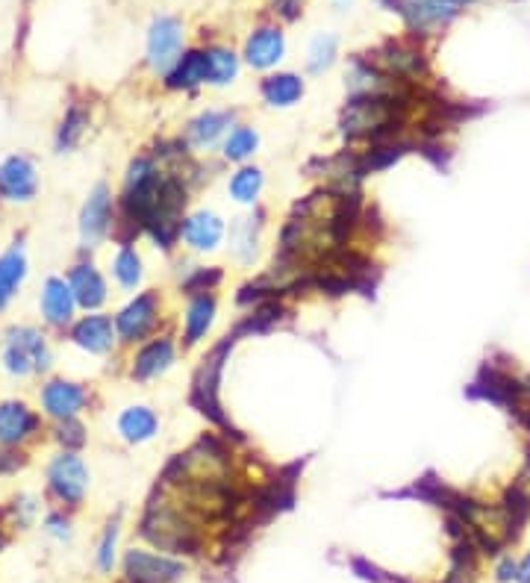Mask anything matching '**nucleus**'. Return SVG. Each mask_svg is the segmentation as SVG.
<instances>
[{
	"label": "nucleus",
	"instance_id": "aec40b11",
	"mask_svg": "<svg viewBox=\"0 0 530 583\" xmlns=\"http://www.w3.org/2000/svg\"><path fill=\"white\" fill-rule=\"evenodd\" d=\"M260 92H263V101L268 106H295L304 98V80L292 71H283V74H271L260 83Z\"/></svg>",
	"mask_w": 530,
	"mask_h": 583
},
{
	"label": "nucleus",
	"instance_id": "1a4fd4ad",
	"mask_svg": "<svg viewBox=\"0 0 530 583\" xmlns=\"http://www.w3.org/2000/svg\"><path fill=\"white\" fill-rule=\"evenodd\" d=\"M109 221H112V195L104 183H98L86 201V207L80 212V236L83 242L92 248L109 233Z\"/></svg>",
	"mask_w": 530,
	"mask_h": 583
},
{
	"label": "nucleus",
	"instance_id": "9b49d317",
	"mask_svg": "<svg viewBox=\"0 0 530 583\" xmlns=\"http://www.w3.org/2000/svg\"><path fill=\"white\" fill-rule=\"evenodd\" d=\"M86 404V389L71 380H51L42 389V407L56 419H74Z\"/></svg>",
	"mask_w": 530,
	"mask_h": 583
},
{
	"label": "nucleus",
	"instance_id": "a211bd4d",
	"mask_svg": "<svg viewBox=\"0 0 530 583\" xmlns=\"http://www.w3.org/2000/svg\"><path fill=\"white\" fill-rule=\"evenodd\" d=\"M212 321H215V298L207 292L195 295L186 307V316H183V342H186V348L198 345L210 333Z\"/></svg>",
	"mask_w": 530,
	"mask_h": 583
},
{
	"label": "nucleus",
	"instance_id": "c756f323",
	"mask_svg": "<svg viewBox=\"0 0 530 583\" xmlns=\"http://www.w3.org/2000/svg\"><path fill=\"white\" fill-rule=\"evenodd\" d=\"M56 439H59L65 448H83V445H86V430H83V424L74 422V419H59Z\"/></svg>",
	"mask_w": 530,
	"mask_h": 583
},
{
	"label": "nucleus",
	"instance_id": "72a5a7b5",
	"mask_svg": "<svg viewBox=\"0 0 530 583\" xmlns=\"http://www.w3.org/2000/svg\"><path fill=\"white\" fill-rule=\"evenodd\" d=\"M48 533L56 536V539H68V533H71V530H68V519H62V516H56V513L48 516Z\"/></svg>",
	"mask_w": 530,
	"mask_h": 583
},
{
	"label": "nucleus",
	"instance_id": "c85d7f7f",
	"mask_svg": "<svg viewBox=\"0 0 530 583\" xmlns=\"http://www.w3.org/2000/svg\"><path fill=\"white\" fill-rule=\"evenodd\" d=\"M336 48H339L336 36H330V33H321V36H316V39H313V45H310L307 68H310L313 74L327 71V68L333 65V59H336Z\"/></svg>",
	"mask_w": 530,
	"mask_h": 583
},
{
	"label": "nucleus",
	"instance_id": "5701e85b",
	"mask_svg": "<svg viewBox=\"0 0 530 583\" xmlns=\"http://www.w3.org/2000/svg\"><path fill=\"white\" fill-rule=\"evenodd\" d=\"M27 274V260H24V251L21 245H12L3 257H0V310L9 304V298L15 295L18 283L24 280Z\"/></svg>",
	"mask_w": 530,
	"mask_h": 583
},
{
	"label": "nucleus",
	"instance_id": "a878e982",
	"mask_svg": "<svg viewBox=\"0 0 530 583\" xmlns=\"http://www.w3.org/2000/svg\"><path fill=\"white\" fill-rule=\"evenodd\" d=\"M257 148H260V136L254 127H236L224 139V157L230 162H245L248 157H254Z\"/></svg>",
	"mask_w": 530,
	"mask_h": 583
},
{
	"label": "nucleus",
	"instance_id": "2f4dec72",
	"mask_svg": "<svg viewBox=\"0 0 530 583\" xmlns=\"http://www.w3.org/2000/svg\"><path fill=\"white\" fill-rule=\"evenodd\" d=\"M519 575V563L513 557H501L498 566H495V581L498 583H513Z\"/></svg>",
	"mask_w": 530,
	"mask_h": 583
},
{
	"label": "nucleus",
	"instance_id": "393cba45",
	"mask_svg": "<svg viewBox=\"0 0 530 583\" xmlns=\"http://www.w3.org/2000/svg\"><path fill=\"white\" fill-rule=\"evenodd\" d=\"M263 192V171L260 168H239L230 177V198L239 204H254Z\"/></svg>",
	"mask_w": 530,
	"mask_h": 583
},
{
	"label": "nucleus",
	"instance_id": "7c9ffc66",
	"mask_svg": "<svg viewBox=\"0 0 530 583\" xmlns=\"http://www.w3.org/2000/svg\"><path fill=\"white\" fill-rule=\"evenodd\" d=\"M115 539H118V522H109L106 525L104 539H101V548H98V566L101 572L112 569V560H115Z\"/></svg>",
	"mask_w": 530,
	"mask_h": 583
},
{
	"label": "nucleus",
	"instance_id": "58836bf2",
	"mask_svg": "<svg viewBox=\"0 0 530 583\" xmlns=\"http://www.w3.org/2000/svg\"><path fill=\"white\" fill-rule=\"evenodd\" d=\"M0 545H3V539H0Z\"/></svg>",
	"mask_w": 530,
	"mask_h": 583
},
{
	"label": "nucleus",
	"instance_id": "20e7f679",
	"mask_svg": "<svg viewBox=\"0 0 530 583\" xmlns=\"http://www.w3.org/2000/svg\"><path fill=\"white\" fill-rule=\"evenodd\" d=\"M48 483H51V492L65 501V504H80L83 495H86V486H89V472L83 466L80 457L74 454H59L48 466Z\"/></svg>",
	"mask_w": 530,
	"mask_h": 583
},
{
	"label": "nucleus",
	"instance_id": "b1692460",
	"mask_svg": "<svg viewBox=\"0 0 530 583\" xmlns=\"http://www.w3.org/2000/svg\"><path fill=\"white\" fill-rule=\"evenodd\" d=\"M204 56H207V83H212V86H227V83L236 80V74H239V56L230 51V48L210 45L204 51Z\"/></svg>",
	"mask_w": 530,
	"mask_h": 583
},
{
	"label": "nucleus",
	"instance_id": "412c9836",
	"mask_svg": "<svg viewBox=\"0 0 530 583\" xmlns=\"http://www.w3.org/2000/svg\"><path fill=\"white\" fill-rule=\"evenodd\" d=\"M165 83L171 89H195L201 83H207V56L204 51H186L177 65L165 74Z\"/></svg>",
	"mask_w": 530,
	"mask_h": 583
},
{
	"label": "nucleus",
	"instance_id": "39448f33",
	"mask_svg": "<svg viewBox=\"0 0 530 583\" xmlns=\"http://www.w3.org/2000/svg\"><path fill=\"white\" fill-rule=\"evenodd\" d=\"M159 321V295L157 292H142L139 298H133L118 318H115V330L124 342H139L145 339Z\"/></svg>",
	"mask_w": 530,
	"mask_h": 583
},
{
	"label": "nucleus",
	"instance_id": "9d476101",
	"mask_svg": "<svg viewBox=\"0 0 530 583\" xmlns=\"http://www.w3.org/2000/svg\"><path fill=\"white\" fill-rule=\"evenodd\" d=\"M224 236V221L212 210H195L180 224V239L192 251H215Z\"/></svg>",
	"mask_w": 530,
	"mask_h": 583
},
{
	"label": "nucleus",
	"instance_id": "f3484780",
	"mask_svg": "<svg viewBox=\"0 0 530 583\" xmlns=\"http://www.w3.org/2000/svg\"><path fill=\"white\" fill-rule=\"evenodd\" d=\"M68 286H71L77 304L86 307V310H95V307H101L106 301V283L95 265H77V268H71Z\"/></svg>",
	"mask_w": 530,
	"mask_h": 583
},
{
	"label": "nucleus",
	"instance_id": "dca6fc26",
	"mask_svg": "<svg viewBox=\"0 0 530 583\" xmlns=\"http://www.w3.org/2000/svg\"><path fill=\"white\" fill-rule=\"evenodd\" d=\"M71 339H74L83 351H89V354H106V351L112 348V342H115V324H112V318L106 316L80 318V321L74 324Z\"/></svg>",
	"mask_w": 530,
	"mask_h": 583
},
{
	"label": "nucleus",
	"instance_id": "0eeeda50",
	"mask_svg": "<svg viewBox=\"0 0 530 583\" xmlns=\"http://www.w3.org/2000/svg\"><path fill=\"white\" fill-rule=\"evenodd\" d=\"M39 189L36 165L27 157H9L0 162V195L6 201H30Z\"/></svg>",
	"mask_w": 530,
	"mask_h": 583
},
{
	"label": "nucleus",
	"instance_id": "423d86ee",
	"mask_svg": "<svg viewBox=\"0 0 530 583\" xmlns=\"http://www.w3.org/2000/svg\"><path fill=\"white\" fill-rule=\"evenodd\" d=\"M183 563L159 557L151 551H130L124 560V575L130 583H171L183 575Z\"/></svg>",
	"mask_w": 530,
	"mask_h": 583
},
{
	"label": "nucleus",
	"instance_id": "7ed1b4c3",
	"mask_svg": "<svg viewBox=\"0 0 530 583\" xmlns=\"http://www.w3.org/2000/svg\"><path fill=\"white\" fill-rule=\"evenodd\" d=\"M477 0H401L398 12L416 33H433L436 27L454 21L466 6Z\"/></svg>",
	"mask_w": 530,
	"mask_h": 583
},
{
	"label": "nucleus",
	"instance_id": "6ab92c4d",
	"mask_svg": "<svg viewBox=\"0 0 530 583\" xmlns=\"http://www.w3.org/2000/svg\"><path fill=\"white\" fill-rule=\"evenodd\" d=\"M74 292L62 277H48L45 289H42V316L48 318L51 324H68L71 313H74Z\"/></svg>",
	"mask_w": 530,
	"mask_h": 583
},
{
	"label": "nucleus",
	"instance_id": "bb28decb",
	"mask_svg": "<svg viewBox=\"0 0 530 583\" xmlns=\"http://www.w3.org/2000/svg\"><path fill=\"white\" fill-rule=\"evenodd\" d=\"M112 274L124 289H136L142 283V257L133 248H121L112 260Z\"/></svg>",
	"mask_w": 530,
	"mask_h": 583
},
{
	"label": "nucleus",
	"instance_id": "f704fd0d",
	"mask_svg": "<svg viewBox=\"0 0 530 583\" xmlns=\"http://www.w3.org/2000/svg\"><path fill=\"white\" fill-rule=\"evenodd\" d=\"M24 466V457L21 454H12V451H3L0 454V472H15Z\"/></svg>",
	"mask_w": 530,
	"mask_h": 583
},
{
	"label": "nucleus",
	"instance_id": "e433bc0d",
	"mask_svg": "<svg viewBox=\"0 0 530 583\" xmlns=\"http://www.w3.org/2000/svg\"><path fill=\"white\" fill-rule=\"evenodd\" d=\"M374 3H380V6H395V9H398L401 0H374Z\"/></svg>",
	"mask_w": 530,
	"mask_h": 583
},
{
	"label": "nucleus",
	"instance_id": "4c0bfd02",
	"mask_svg": "<svg viewBox=\"0 0 530 583\" xmlns=\"http://www.w3.org/2000/svg\"><path fill=\"white\" fill-rule=\"evenodd\" d=\"M522 386H525V395L530 398V377H528V380H522Z\"/></svg>",
	"mask_w": 530,
	"mask_h": 583
},
{
	"label": "nucleus",
	"instance_id": "4468645a",
	"mask_svg": "<svg viewBox=\"0 0 530 583\" xmlns=\"http://www.w3.org/2000/svg\"><path fill=\"white\" fill-rule=\"evenodd\" d=\"M374 65L380 71H386L389 77L395 80H404V77H419L427 71V62L416 48H407V45H386L383 51L377 53Z\"/></svg>",
	"mask_w": 530,
	"mask_h": 583
},
{
	"label": "nucleus",
	"instance_id": "ddd939ff",
	"mask_svg": "<svg viewBox=\"0 0 530 583\" xmlns=\"http://www.w3.org/2000/svg\"><path fill=\"white\" fill-rule=\"evenodd\" d=\"M230 124H233V112H230V109H207V112H201L198 118L189 121V127H186V142H189L192 148H198V151L212 148V145L227 133Z\"/></svg>",
	"mask_w": 530,
	"mask_h": 583
},
{
	"label": "nucleus",
	"instance_id": "473e14b6",
	"mask_svg": "<svg viewBox=\"0 0 530 583\" xmlns=\"http://www.w3.org/2000/svg\"><path fill=\"white\" fill-rule=\"evenodd\" d=\"M271 6H274V12L280 15V18H286V21H295L304 9V0H271Z\"/></svg>",
	"mask_w": 530,
	"mask_h": 583
},
{
	"label": "nucleus",
	"instance_id": "2eb2a0df",
	"mask_svg": "<svg viewBox=\"0 0 530 583\" xmlns=\"http://www.w3.org/2000/svg\"><path fill=\"white\" fill-rule=\"evenodd\" d=\"M36 427H39V419H36V413L27 404H21V401L0 404V442L3 445L24 442Z\"/></svg>",
	"mask_w": 530,
	"mask_h": 583
},
{
	"label": "nucleus",
	"instance_id": "f03ea898",
	"mask_svg": "<svg viewBox=\"0 0 530 583\" xmlns=\"http://www.w3.org/2000/svg\"><path fill=\"white\" fill-rule=\"evenodd\" d=\"M183 21L174 15H157L148 30V62L159 74H168L183 56Z\"/></svg>",
	"mask_w": 530,
	"mask_h": 583
},
{
	"label": "nucleus",
	"instance_id": "c9c22d12",
	"mask_svg": "<svg viewBox=\"0 0 530 583\" xmlns=\"http://www.w3.org/2000/svg\"><path fill=\"white\" fill-rule=\"evenodd\" d=\"M516 583H530V554H525L519 560V575H516Z\"/></svg>",
	"mask_w": 530,
	"mask_h": 583
},
{
	"label": "nucleus",
	"instance_id": "cd10ccee",
	"mask_svg": "<svg viewBox=\"0 0 530 583\" xmlns=\"http://www.w3.org/2000/svg\"><path fill=\"white\" fill-rule=\"evenodd\" d=\"M86 124H89V115L80 109V106H71L62 127H59V136H56V148L59 151H68L80 142V136L86 133Z\"/></svg>",
	"mask_w": 530,
	"mask_h": 583
},
{
	"label": "nucleus",
	"instance_id": "4be33fe9",
	"mask_svg": "<svg viewBox=\"0 0 530 583\" xmlns=\"http://www.w3.org/2000/svg\"><path fill=\"white\" fill-rule=\"evenodd\" d=\"M159 430V419L154 410L148 407H127L121 416H118V433L127 439V442H148L154 439Z\"/></svg>",
	"mask_w": 530,
	"mask_h": 583
},
{
	"label": "nucleus",
	"instance_id": "f257e3e1",
	"mask_svg": "<svg viewBox=\"0 0 530 583\" xmlns=\"http://www.w3.org/2000/svg\"><path fill=\"white\" fill-rule=\"evenodd\" d=\"M51 366V351L48 342L39 330L33 327H12L3 342V369L9 374H30Z\"/></svg>",
	"mask_w": 530,
	"mask_h": 583
},
{
	"label": "nucleus",
	"instance_id": "6e6552de",
	"mask_svg": "<svg viewBox=\"0 0 530 583\" xmlns=\"http://www.w3.org/2000/svg\"><path fill=\"white\" fill-rule=\"evenodd\" d=\"M286 53V33L274 24L257 27L245 42V62L257 71L274 68Z\"/></svg>",
	"mask_w": 530,
	"mask_h": 583
},
{
	"label": "nucleus",
	"instance_id": "f8f14e48",
	"mask_svg": "<svg viewBox=\"0 0 530 583\" xmlns=\"http://www.w3.org/2000/svg\"><path fill=\"white\" fill-rule=\"evenodd\" d=\"M174 342L168 336L162 339H151L148 345L139 348V354L133 357V377L136 380H151V377H159L165 371L174 366Z\"/></svg>",
	"mask_w": 530,
	"mask_h": 583
}]
</instances>
